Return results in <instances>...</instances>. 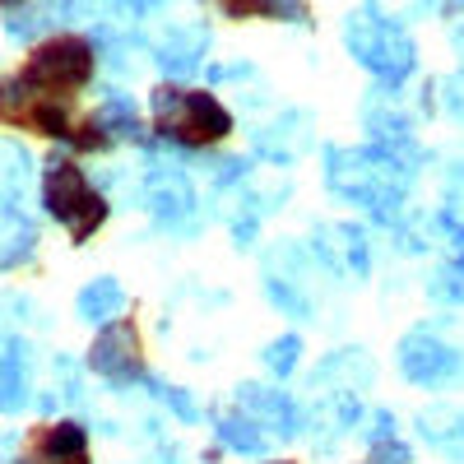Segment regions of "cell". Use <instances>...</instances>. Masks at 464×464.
<instances>
[{
    "label": "cell",
    "mask_w": 464,
    "mask_h": 464,
    "mask_svg": "<svg viewBox=\"0 0 464 464\" xmlns=\"http://www.w3.org/2000/svg\"><path fill=\"white\" fill-rule=\"evenodd\" d=\"M400 367L418 385H446L464 372V358L455 353V348H446L441 339H432V334H409L400 343Z\"/></svg>",
    "instance_id": "cell-5"
},
{
    "label": "cell",
    "mask_w": 464,
    "mask_h": 464,
    "mask_svg": "<svg viewBox=\"0 0 464 464\" xmlns=\"http://www.w3.org/2000/svg\"><path fill=\"white\" fill-rule=\"evenodd\" d=\"M256 428V422L251 418H218V437L232 446V450H265V437L260 432H251Z\"/></svg>",
    "instance_id": "cell-12"
},
{
    "label": "cell",
    "mask_w": 464,
    "mask_h": 464,
    "mask_svg": "<svg viewBox=\"0 0 464 464\" xmlns=\"http://www.w3.org/2000/svg\"><path fill=\"white\" fill-rule=\"evenodd\" d=\"M89 367L107 381H140L144 376V348H140V334L130 321H111L93 348H89Z\"/></svg>",
    "instance_id": "cell-4"
},
{
    "label": "cell",
    "mask_w": 464,
    "mask_h": 464,
    "mask_svg": "<svg viewBox=\"0 0 464 464\" xmlns=\"http://www.w3.org/2000/svg\"><path fill=\"white\" fill-rule=\"evenodd\" d=\"M362 464H409V450L391 441V446H376V450H372Z\"/></svg>",
    "instance_id": "cell-14"
},
{
    "label": "cell",
    "mask_w": 464,
    "mask_h": 464,
    "mask_svg": "<svg viewBox=\"0 0 464 464\" xmlns=\"http://www.w3.org/2000/svg\"><path fill=\"white\" fill-rule=\"evenodd\" d=\"M10 5H24V0H0V10H10Z\"/></svg>",
    "instance_id": "cell-17"
},
{
    "label": "cell",
    "mask_w": 464,
    "mask_h": 464,
    "mask_svg": "<svg viewBox=\"0 0 464 464\" xmlns=\"http://www.w3.org/2000/svg\"><path fill=\"white\" fill-rule=\"evenodd\" d=\"M441 279H446V284H437V293H446V297H464V265L441 269Z\"/></svg>",
    "instance_id": "cell-15"
},
{
    "label": "cell",
    "mask_w": 464,
    "mask_h": 464,
    "mask_svg": "<svg viewBox=\"0 0 464 464\" xmlns=\"http://www.w3.org/2000/svg\"><path fill=\"white\" fill-rule=\"evenodd\" d=\"M93 43L80 33H61V37H47L37 43L33 56L24 61V70L14 74V84L28 89V93H43V98H61L70 102L89 80H93Z\"/></svg>",
    "instance_id": "cell-1"
},
{
    "label": "cell",
    "mask_w": 464,
    "mask_h": 464,
    "mask_svg": "<svg viewBox=\"0 0 464 464\" xmlns=\"http://www.w3.org/2000/svg\"><path fill=\"white\" fill-rule=\"evenodd\" d=\"M37 459L43 464H89V432L80 422H47L37 432Z\"/></svg>",
    "instance_id": "cell-6"
},
{
    "label": "cell",
    "mask_w": 464,
    "mask_h": 464,
    "mask_svg": "<svg viewBox=\"0 0 464 464\" xmlns=\"http://www.w3.org/2000/svg\"><path fill=\"white\" fill-rule=\"evenodd\" d=\"M28 348L24 343H0V413H19L28 400Z\"/></svg>",
    "instance_id": "cell-7"
},
{
    "label": "cell",
    "mask_w": 464,
    "mask_h": 464,
    "mask_svg": "<svg viewBox=\"0 0 464 464\" xmlns=\"http://www.w3.org/2000/svg\"><path fill=\"white\" fill-rule=\"evenodd\" d=\"M279 464H293V459H279Z\"/></svg>",
    "instance_id": "cell-18"
},
{
    "label": "cell",
    "mask_w": 464,
    "mask_h": 464,
    "mask_svg": "<svg viewBox=\"0 0 464 464\" xmlns=\"http://www.w3.org/2000/svg\"><path fill=\"white\" fill-rule=\"evenodd\" d=\"M218 10L227 19H279L284 10L293 19H306V5L302 0H218Z\"/></svg>",
    "instance_id": "cell-11"
},
{
    "label": "cell",
    "mask_w": 464,
    "mask_h": 464,
    "mask_svg": "<svg viewBox=\"0 0 464 464\" xmlns=\"http://www.w3.org/2000/svg\"><path fill=\"white\" fill-rule=\"evenodd\" d=\"M5 464H43V459H33V455H19V459H5Z\"/></svg>",
    "instance_id": "cell-16"
},
{
    "label": "cell",
    "mask_w": 464,
    "mask_h": 464,
    "mask_svg": "<svg viewBox=\"0 0 464 464\" xmlns=\"http://www.w3.org/2000/svg\"><path fill=\"white\" fill-rule=\"evenodd\" d=\"M153 121H159V135L190 144V149H205V144H218L232 130V111L205 89L163 84L153 93Z\"/></svg>",
    "instance_id": "cell-2"
},
{
    "label": "cell",
    "mask_w": 464,
    "mask_h": 464,
    "mask_svg": "<svg viewBox=\"0 0 464 464\" xmlns=\"http://www.w3.org/2000/svg\"><path fill=\"white\" fill-rule=\"evenodd\" d=\"M37 246V232L28 218H19L14 209H0V269H14L19 260H28Z\"/></svg>",
    "instance_id": "cell-8"
},
{
    "label": "cell",
    "mask_w": 464,
    "mask_h": 464,
    "mask_svg": "<svg viewBox=\"0 0 464 464\" xmlns=\"http://www.w3.org/2000/svg\"><path fill=\"white\" fill-rule=\"evenodd\" d=\"M28 186V153L10 140H0V209H14Z\"/></svg>",
    "instance_id": "cell-9"
},
{
    "label": "cell",
    "mask_w": 464,
    "mask_h": 464,
    "mask_svg": "<svg viewBox=\"0 0 464 464\" xmlns=\"http://www.w3.org/2000/svg\"><path fill=\"white\" fill-rule=\"evenodd\" d=\"M297 348H302V343H297V339L288 334V339H279V343H269V353H265V362H269V367H275V372L284 376V372H288V367L297 362Z\"/></svg>",
    "instance_id": "cell-13"
},
{
    "label": "cell",
    "mask_w": 464,
    "mask_h": 464,
    "mask_svg": "<svg viewBox=\"0 0 464 464\" xmlns=\"http://www.w3.org/2000/svg\"><path fill=\"white\" fill-rule=\"evenodd\" d=\"M43 205L47 214L70 232L74 242H89L93 232L107 223V200L93 190L84 168H74L70 159H52L43 177Z\"/></svg>",
    "instance_id": "cell-3"
},
{
    "label": "cell",
    "mask_w": 464,
    "mask_h": 464,
    "mask_svg": "<svg viewBox=\"0 0 464 464\" xmlns=\"http://www.w3.org/2000/svg\"><path fill=\"white\" fill-rule=\"evenodd\" d=\"M126 312V293L116 279H93L84 293H80V316L84 321H116Z\"/></svg>",
    "instance_id": "cell-10"
}]
</instances>
